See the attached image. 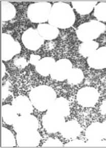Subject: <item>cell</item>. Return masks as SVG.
Here are the masks:
<instances>
[{"label": "cell", "mask_w": 106, "mask_h": 148, "mask_svg": "<svg viewBox=\"0 0 106 148\" xmlns=\"http://www.w3.org/2000/svg\"><path fill=\"white\" fill-rule=\"evenodd\" d=\"M52 5L46 2H38L30 5L27 10V16L32 22L42 24L49 20Z\"/></svg>", "instance_id": "cell-4"}, {"label": "cell", "mask_w": 106, "mask_h": 148, "mask_svg": "<svg viewBox=\"0 0 106 148\" xmlns=\"http://www.w3.org/2000/svg\"><path fill=\"white\" fill-rule=\"evenodd\" d=\"M85 147H106V140L102 139L94 141L88 140L86 143Z\"/></svg>", "instance_id": "cell-27"}, {"label": "cell", "mask_w": 106, "mask_h": 148, "mask_svg": "<svg viewBox=\"0 0 106 148\" xmlns=\"http://www.w3.org/2000/svg\"><path fill=\"white\" fill-rule=\"evenodd\" d=\"M6 73V67L5 65L2 63V67H1V74H2V78H3L5 76Z\"/></svg>", "instance_id": "cell-32"}, {"label": "cell", "mask_w": 106, "mask_h": 148, "mask_svg": "<svg viewBox=\"0 0 106 148\" xmlns=\"http://www.w3.org/2000/svg\"><path fill=\"white\" fill-rule=\"evenodd\" d=\"M84 73L82 70L79 68H73L67 79L69 83L75 85L81 83L84 79Z\"/></svg>", "instance_id": "cell-24"}, {"label": "cell", "mask_w": 106, "mask_h": 148, "mask_svg": "<svg viewBox=\"0 0 106 148\" xmlns=\"http://www.w3.org/2000/svg\"><path fill=\"white\" fill-rule=\"evenodd\" d=\"M21 50L20 43L8 34H2L1 36V58L3 61H9L18 54Z\"/></svg>", "instance_id": "cell-5"}, {"label": "cell", "mask_w": 106, "mask_h": 148, "mask_svg": "<svg viewBox=\"0 0 106 148\" xmlns=\"http://www.w3.org/2000/svg\"><path fill=\"white\" fill-rule=\"evenodd\" d=\"M55 63L52 58L46 57L41 59L36 65V70L42 76H48L51 74Z\"/></svg>", "instance_id": "cell-18"}, {"label": "cell", "mask_w": 106, "mask_h": 148, "mask_svg": "<svg viewBox=\"0 0 106 148\" xmlns=\"http://www.w3.org/2000/svg\"><path fill=\"white\" fill-rule=\"evenodd\" d=\"M94 15L99 22H106V3L100 2L95 6Z\"/></svg>", "instance_id": "cell-25"}, {"label": "cell", "mask_w": 106, "mask_h": 148, "mask_svg": "<svg viewBox=\"0 0 106 148\" xmlns=\"http://www.w3.org/2000/svg\"><path fill=\"white\" fill-rule=\"evenodd\" d=\"M64 123V117L54 113L47 112L42 118V125L45 130L51 133L60 132Z\"/></svg>", "instance_id": "cell-8"}, {"label": "cell", "mask_w": 106, "mask_h": 148, "mask_svg": "<svg viewBox=\"0 0 106 148\" xmlns=\"http://www.w3.org/2000/svg\"><path fill=\"white\" fill-rule=\"evenodd\" d=\"M86 143L81 140H73L65 144V147H85Z\"/></svg>", "instance_id": "cell-28"}, {"label": "cell", "mask_w": 106, "mask_h": 148, "mask_svg": "<svg viewBox=\"0 0 106 148\" xmlns=\"http://www.w3.org/2000/svg\"><path fill=\"white\" fill-rule=\"evenodd\" d=\"M47 111L48 112L56 113L64 117L67 116L70 114L69 101L62 97L56 98Z\"/></svg>", "instance_id": "cell-15"}, {"label": "cell", "mask_w": 106, "mask_h": 148, "mask_svg": "<svg viewBox=\"0 0 106 148\" xmlns=\"http://www.w3.org/2000/svg\"><path fill=\"white\" fill-rule=\"evenodd\" d=\"M41 137L37 130H30L18 133L16 142L20 147H36L39 144Z\"/></svg>", "instance_id": "cell-11"}, {"label": "cell", "mask_w": 106, "mask_h": 148, "mask_svg": "<svg viewBox=\"0 0 106 148\" xmlns=\"http://www.w3.org/2000/svg\"><path fill=\"white\" fill-rule=\"evenodd\" d=\"M33 106L40 111L48 110L56 99V93L52 88L42 85L34 88L29 94Z\"/></svg>", "instance_id": "cell-2"}, {"label": "cell", "mask_w": 106, "mask_h": 148, "mask_svg": "<svg viewBox=\"0 0 106 148\" xmlns=\"http://www.w3.org/2000/svg\"><path fill=\"white\" fill-rule=\"evenodd\" d=\"M72 69V63L69 60L66 58L59 60L56 62L50 74L51 77L56 81H64L67 79Z\"/></svg>", "instance_id": "cell-9"}, {"label": "cell", "mask_w": 106, "mask_h": 148, "mask_svg": "<svg viewBox=\"0 0 106 148\" xmlns=\"http://www.w3.org/2000/svg\"><path fill=\"white\" fill-rule=\"evenodd\" d=\"M16 15V8L11 3L1 2V18L2 21L12 20Z\"/></svg>", "instance_id": "cell-22"}, {"label": "cell", "mask_w": 106, "mask_h": 148, "mask_svg": "<svg viewBox=\"0 0 106 148\" xmlns=\"http://www.w3.org/2000/svg\"><path fill=\"white\" fill-rule=\"evenodd\" d=\"M85 134L87 138L90 141L104 139L103 123L99 122L91 123L86 129Z\"/></svg>", "instance_id": "cell-17"}, {"label": "cell", "mask_w": 106, "mask_h": 148, "mask_svg": "<svg viewBox=\"0 0 106 148\" xmlns=\"http://www.w3.org/2000/svg\"><path fill=\"white\" fill-rule=\"evenodd\" d=\"M75 14L69 5L57 2L52 6L49 16V24L60 29L71 27L75 22Z\"/></svg>", "instance_id": "cell-1"}, {"label": "cell", "mask_w": 106, "mask_h": 148, "mask_svg": "<svg viewBox=\"0 0 106 148\" xmlns=\"http://www.w3.org/2000/svg\"><path fill=\"white\" fill-rule=\"evenodd\" d=\"M60 132L65 138L75 139L80 134L81 127L77 121L72 120L65 122Z\"/></svg>", "instance_id": "cell-14"}, {"label": "cell", "mask_w": 106, "mask_h": 148, "mask_svg": "<svg viewBox=\"0 0 106 148\" xmlns=\"http://www.w3.org/2000/svg\"><path fill=\"white\" fill-rule=\"evenodd\" d=\"M12 106L18 114L22 115L30 114L33 110V104L28 97L20 95L14 99Z\"/></svg>", "instance_id": "cell-13"}, {"label": "cell", "mask_w": 106, "mask_h": 148, "mask_svg": "<svg viewBox=\"0 0 106 148\" xmlns=\"http://www.w3.org/2000/svg\"><path fill=\"white\" fill-rule=\"evenodd\" d=\"M87 63L91 68L95 69L106 68V47L98 48L88 58Z\"/></svg>", "instance_id": "cell-12"}, {"label": "cell", "mask_w": 106, "mask_h": 148, "mask_svg": "<svg viewBox=\"0 0 106 148\" xmlns=\"http://www.w3.org/2000/svg\"><path fill=\"white\" fill-rule=\"evenodd\" d=\"M71 3L78 14L86 15L92 11L97 2L95 1H74Z\"/></svg>", "instance_id": "cell-20"}, {"label": "cell", "mask_w": 106, "mask_h": 148, "mask_svg": "<svg viewBox=\"0 0 106 148\" xmlns=\"http://www.w3.org/2000/svg\"><path fill=\"white\" fill-rule=\"evenodd\" d=\"M22 40L28 49L35 51L41 47L44 40L40 35L37 29L29 28L22 34Z\"/></svg>", "instance_id": "cell-7"}, {"label": "cell", "mask_w": 106, "mask_h": 148, "mask_svg": "<svg viewBox=\"0 0 106 148\" xmlns=\"http://www.w3.org/2000/svg\"><path fill=\"white\" fill-rule=\"evenodd\" d=\"M106 29V26L103 23L92 20L80 25L76 33L77 38L83 42L96 39Z\"/></svg>", "instance_id": "cell-3"}, {"label": "cell", "mask_w": 106, "mask_h": 148, "mask_svg": "<svg viewBox=\"0 0 106 148\" xmlns=\"http://www.w3.org/2000/svg\"><path fill=\"white\" fill-rule=\"evenodd\" d=\"M43 147H62L63 144L59 139L50 138L42 145Z\"/></svg>", "instance_id": "cell-26"}, {"label": "cell", "mask_w": 106, "mask_h": 148, "mask_svg": "<svg viewBox=\"0 0 106 148\" xmlns=\"http://www.w3.org/2000/svg\"><path fill=\"white\" fill-rule=\"evenodd\" d=\"M17 111L12 105H5L2 107V116L5 123L12 125L16 123L18 116Z\"/></svg>", "instance_id": "cell-19"}, {"label": "cell", "mask_w": 106, "mask_h": 148, "mask_svg": "<svg viewBox=\"0 0 106 148\" xmlns=\"http://www.w3.org/2000/svg\"><path fill=\"white\" fill-rule=\"evenodd\" d=\"M99 96V93L94 88L86 87L79 90L77 99L80 105L86 108H90L95 106Z\"/></svg>", "instance_id": "cell-6"}, {"label": "cell", "mask_w": 106, "mask_h": 148, "mask_svg": "<svg viewBox=\"0 0 106 148\" xmlns=\"http://www.w3.org/2000/svg\"><path fill=\"white\" fill-rule=\"evenodd\" d=\"M13 126L14 130L18 133L30 130H37L39 125L37 119L30 114L18 117Z\"/></svg>", "instance_id": "cell-10"}, {"label": "cell", "mask_w": 106, "mask_h": 148, "mask_svg": "<svg viewBox=\"0 0 106 148\" xmlns=\"http://www.w3.org/2000/svg\"><path fill=\"white\" fill-rule=\"evenodd\" d=\"M40 60V58L39 56H38L37 55L32 54L30 58V63L32 65L36 66Z\"/></svg>", "instance_id": "cell-30"}, {"label": "cell", "mask_w": 106, "mask_h": 148, "mask_svg": "<svg viewBox=\"0 0 106 148\" xmlns=\"http://www.w3.org/2000/svg\"><path fill=\"white\" fill-rule=\"evenodd\" d=\"M99 44L94 40L83 42L80 45V54L85 58H89L98 49Z\"/></svg>", "instance_id": "cell-21"}, {"label": "cell", "mask_w": 106, "mask_h": 148, "mask_svg": "<svg viewBox=\"0 0 106 148\" xmlns=\"http://www.w3.org/2000/svg\"><path fill=\"white\" fill-rule=\"evenodd\" d=\"M100 111L102 114L106 115V99L103 101L100 107Z\"/></svg>", "instance_id": "cell-31"}, {"label": "cell", "mask_w": 106, "mask_h": 148, "mask_svg": "<svg viewBox=\"0 0 106 148\" xmlns=\"http://www.w3.org/2000/svg\"><path fill=\"white\" fill-rule=\"evenodd\" d=\"M16 140L12 133L4 127L1 130V147H13L16 146Z\"/></svg>", "instance_id": "cell-23"}, {"label": "cell", "mask_w": 106, "mask_h": 148, "mask_svg": "<svg viewBox=\"0 0 106 148\" xmlns=\"http://www.w3.org/2000/svg\"><path fill=\"white\" fill-rule=\"evenodd\" d=\"M37 30L44 40H54L57 38L59 34L58 28L50 24H40Z\"/></svg>", "instance_id": "cell-16"}, {"label": "cell", "mask_w": 106, "mask_h": 148, "mask_svg": "<svg viewBox=\"0 0 106 148\" xmlns=\"http://www.w3.org/2000/svg\"><path fill=\"white\" fill-rule=\"evenodd\" d=\"M103 128L104 138L106 139V121H104L103 123Z\"/></svg>", "instance_id": "cell-33"}, {"label": "cell", "mask_w": 106, "mask_h": 148, "mask_svg": "<svg viewBox=\"0 0 106 148\" xmlns=\"http://www.w3.org/2000/svg\"><path fill=\"white\" fill-rule=\"evenodd\" d=\"M14 64L17 67L23 68L26 66L27 62L26 60L23 58H18L14 60Z\"/></svg>", "instance_id": "cell-29"}]
</instances>
